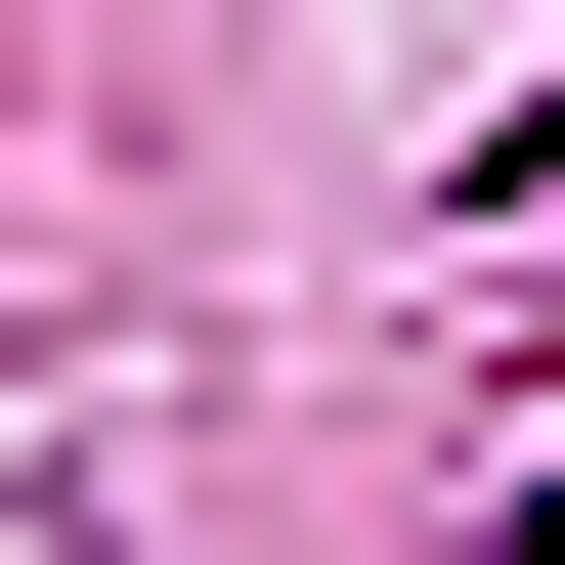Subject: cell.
Masks as SVG:
<instances>
[{"label":"cell","instance_id":"obj_2","mask_svg":"<svg viewBox=\"0 0 565 565\" xmlns=\"http://www.w3.org/2000/svg\"><path fill=\"white\" fill-rule=\"evenodd\" d=\"M479 565H565V479H522V522H479Z\"/></svg>","mask_w":565,"mask_h":565},{"label":"cell","instance_id":"obj_1","mask_svg":"<svg viewBox=\"0 0 565 565\" xmlns=\"http://www.w3.org/2000/svg\"><path fill=\"white\" fill-rule=\"evenodd\" d=\"M479 217H565V87H522V174H479Z\"/></svg>","mask_w":565,"mask_h":565}]
</instances>
